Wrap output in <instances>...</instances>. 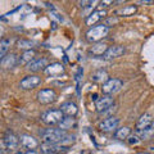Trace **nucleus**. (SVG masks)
<instances>
[{
  "instance_id": "obj_7",
  "label": "nucleus",
  "mask_w": 154,
  "mask_h": 154,
  "mask_svg": "<svg viewBox=\"0 0 154 154\" xmlns=\"http://www.w3.org/2000/svg\"><path fill=\"white\" fill-rule=\"evenodd\" d=\"M37 102L40 104H51L57 100V93L53 89H41L36 95Z\"/></svg>"
},
{
  "instance_id": "obj_17",
  "label": "nucleus",
  "mask_w": 154,
  "mask_h": 154,
  "mask_svg": "<svg viewBox=\"0 0 154 154\" xmlns=\"http://www.w3.org/2000/svg\"><path fill=\"white\" fill-rule=\"evenodd\" d=\"M0 64H2L3 69H13L16 66H18V57L16 54H13V53H11L5 58H3Z\"/></svg>"
},
{
  "instance_id": "obj_24",
  "label": "nucleus",
  "mask_w": 154,
  "mask_h": 154,
  "mask_svg": "<svg viewBox=\"0 0 154 154\" xmlns=\"http://www.w3.org/2000/svg\"><path fill=\"white\" fill-rule=\"evenodd\" d=\"M9 48H11V41L8 38H2V41H0V58L2 59L7 57Z\"/></svg>"
},
{
  "instance_id": "obj_27",
  "label": "nucleus",
  "mask_w": 154,
  "mask_h": 154,
  "mask_svg": "<svg viewBox=\"0 0 154 154\" xmlns=\"http://www.w3.org/2000/svg\"><path fill=\"white\" fill-rule=\"evenodd\" d=\"M80 7L81 8H88L89 5H93V4H95V2H79Z\"/></svg>"
},
{
  "instance_id": "obj_13",
  "label": "nucleus",
  "mask_w": 154,
  "mask_h": 154,
  "mask_svg": "<svg viewBox=\"0 0 154 154\" xmlns=\"http://www.w3.org/2000/svg\"><path fill=\"white\" fill-rule=\"evenodd\" d=\"M48 66H49V62H48L46 58H37V59H33L26 68L32 73H36V72L40 71H45Z\"/></svg>"
},
{
  "instance_id": "obj_9",
  "label": "nucleus",
  "mask_w": 154,
  "mask_h": 154,
  "mask_svg": "<svg viewBox=\"0 0 154 154\" xmlns=\"http://www.w3.org/2000/svg\"><path fill=\"white\" fill-rule=\"evenodd\" d=\"M95 107L98 113H103L104 110L114 107V98H112V95H103L95 102Z\"/></svg>"
},
{
  "instance_id": "obj_20",
  "label": "nucleus",
  "mask_w": 154,
  "mask_h": 154,
  "mask_svg": "<svg viewBox=\"0 0 154 154\" xmlns=\"http://www.w3.org/2000/svg\"><path fill=\"white\" fill-rule=\"evenodd\" d=\"M108 45L104 44V42H96L95 45H93V48L89 50V53L94 57H103L105 54V51L108 50Z\"/></svg>"
},
{
  "instance_id": "obj_31",
  "label": "nucleus",
  "mask_w": 154,
  "mask_h": 154,
  "mask_svg": "<svg viewBox=\"0 0 154 154\" xmlns=\"http://www.w3.org/2000/svg\"><path fill=\"white\" fill-rule=\"evenodd\" d=\"M152 149H153V150H154V148H152Z\"/></svg>"
},
{
  "instance_id": "obj_21",
  "label": "nucleus",
  "mask_w": 154,
  "mask_h": 154,
  "mask_svg": "<svg viewBox=\"0 0 154 154\" xmlns=\"http://www.w3.org/2000/svg\"><path fill=\"white\" fill-rule=\"evenodd\" d=\"M137 12V5H125L123 8L116 11V16L119 17H131Z\"/></svg>"
},
{
  "instance_id": "obj_25",
  "label": "nucleus",
  "mask_w": 154,
  "mask_h": 154,
  "mask_svg": "<svg viewBox=\"0 0 154 154\" xmlns=\"http://www.w3.org/2000/svg\"><path fill=\"white\" fill-rule=\"evenodd\" d=\"M33 42L31 40H26V38H21V40H18L17 41V46L19 48V49H22V50H32V48H33Z\"/></svg>"
},
{
  "instance_id": "obj_14",
  "label": "nucleus",
  "mask_w": 154,
  "mask_h": 154,
  "mask_svg": "<svg viewBox=\"0 0 154 154\" xmlns=\"http://www.w3.org/2000/svg\"><path fill=\"white\" fill-rule=\"evenodd\" d=\"M19 140H21V146H23L27 150H35L36 148H38V141L37 139H35L33 136L28 134H23L19 136Z\"/></svg>"
},
{
  "instance_id": "obj_11",
  "label": "nucleus",
  "mask_w": 154,
  "mask_h": 154,
  "mask_svg": "<svg viewBox=\"0 0 154 154\" xmlns=\"http://www.w3.org/2000/svg\"><path fill=\"white\" fill-rule=\"evenodd\" d=\"M125 53H126V48L125 46H122V45H113V46L108 48V50L105 51V54L103 55V59L112 60V59H116V58L122 57Z\"/></svg>"
},
{
  "instance_id": "obj_10",
  "label": "nucleus",
  "mask_w": 154,
  "mask_h": 154,
  "mask_svg": "<svg viewBox=\"0 0 154 154\" xmlns=\"http://www.w3.org/2000/svg\"><path fill=\"white\" fill-rule=\"evenodd\" d=\"M118 125H119V118L117 117H108L103 119L102 122L99 123V130L103 132H110V131H116L118 128Z\"/></svg>"
},
{
  "instance_id": "obj_2",
  "label": "nucleus",
  "mask_w": 154,
  "mask_h": 154,
  "mask_svg": "<svg viewBox=\"0 0 154 154\" xmlns=\"http://www.w3.org/2000/svg\"><path fill=\"white\" fill-rule=\"evenodd\" d=\"M108 32H109V27L105 25V23H100V25L90 27L85 36L89 42L96 44V42H100V40H103V38L108 35Z\"/></svg>"
},
{
  "instance_id": "obj_1",
  "label": "nucleus",
  "mask_w": 154,
  "mask_h": 154,
  "mask_svg": "<svg viewBox=\"0 0 154 154\" xmlns=\"http://www.w3.org/2000/svg\"><path fill=\"white\" fill-rule=\"evenodd\" d=\"M40 139L44 144H60V141L67 136V131L62 128H45L38 131Z\"/></svg>"
},
{
  "instance_id": "obj_23",
  "label": "nucleus",
  "mask_w": 154,
  "mask_h": 154,
  "mask_svg": "<svg viewBox=\"0 0 154 154\" xmlns=\"http://www.w3.org/2000/svg\"><path fill=\"white\" fill-rule=\"evenodd\" d=\"M75 125H76V119L73 117H64L63 121L59 123V128L67 131V130L72 128V126H75Z\"/></svg>"
},
{
  "instance_id": "obj_15",
  "label": "nucleus",
  "mask_w": 154,
  "mask_h": 154,
  "mask_svg": "<svg viewBox=\"0 0 154 154\" xmlns=\"http://www.w3.org/2000/svg\"><path fill=\"white\" fill-rule=\"evenodd\" d=\"M44 72L50 77H60L62 75L66 73V68L62 63H57L55 62V63H51L48 66Z\"/></svg>"
},
{
  "instance_id": "obj_29",
  "label": "nucleus",
  "mask_w": 154,
  "mask_h": 154,
  "mask_svg": "<svg viewBox=\"0 0 154 154\" xmlns=\"http://www.w3.org/2000/svg\"><path fill=\"white\" fill-rule=\"evenodd\" d=\"M23 154H38L36 150H27V152H25Z\"/></svg>"
},
{
  "instance_id": "obj_4",
  "label": "nucleus",
  "mask_w": 154,
  "mask_h": 154,
  "mask_svg": "<svg viewBox=\"0 0 154 154\" xmlns=\"http://www.w3.org/2000/svg\"><path fill=\"white\" fill-rule=\"evenodd\" d=\"M123 88V81L119 79H109L107 82L103 84L102 91L104 95H113L116 93H118L119 90Z\"/></svg>"
},
{
  "instance_id": "obj_12",
  "label": "nucleus",
  "mask_w": 154,
  "mask_h": 154,
  "mask_svg": "<svg viewBox=\"0 0 154 154\" xmlns=\"http://www.w3.org/2000/svg\"><path fill=\"white\" fill-rule=\"evenodd\" d=\"M153 116L150 113H144L143 116H140V118L136 122V132L145 131V130L153 126Z\"/></svg>"
},
{
  "instance_id": "obj_5",
  "label": "nucleus",
  "mask_w": 154,
  "mask_h": 154,
  "mask_svg": "<svg viewBox=\"0 0 154 154\" xmlns=\"http://www.w3.org/2000/svg\"><path fill=\"white\" fill-rule=\"evenodd\" d=\"M2 141L4 143V145H5V148L8 149L9 152L16 150V149H18V146L21 145V140H19V137L13 131H11V130H7V131L4 132V136L2 139Z\"/></svg>"
},
{
  "instance_id": "obj_30",
  "label": "nucleus",
  "mask_w": 154,
  "mask_h": 154,
  "mask_svg": "<svg viewBox=\"0 0 154 154\" xmlns=\"http://www.w3.org/2000/svg\"><path fill=\"white\" fill-rule=\"evenodd\" d=\"M91 99H93V100H95V102H96V100L99 99V98H98V94H94L93 96H91Z\"/></svg>"
},
{
  "instance_id": "obj_18",
  "label": "nucleus",
  "mask_w": 154,
  "mask_h": 154,
  "mask_svg": "<svg viewBox=\"0 0 154 154\" xmlns=\"http://www.w3.org/2000/svg\"><path fill=\"white\" fill-rule=\"evenodd\" d=\"M91 80H93L94 82H96V84H105L109 80V75H108L107 69L100 68V69L95 71L94 73L91 75Z\"/></svg>"
},
{
  "instance_id": "obj_6",
  "label": "nucleus",
  "mask_w": 154,
  "mask_h": 154,
  "mask_svg": "<svg viewBox=\"0 0 154 154\" xmlns=\"http://www.w3.org/2000/svg\"><path fill=\"white\" fill-rule=\"evenodd\" d=\"M41 77L37 75H27L19 81V88L22 90H32L41 84Z\"/></svg>"
},
{
  "instance_id": "obj_26",
  "label": "nucleus",
  "mask_w": 154,
  "mask_h": 154,
  "mask_svg": "<svg viewBox=\"0 0 154 154\" xmlns=\"http://www.w3.org/2000/svg\"><path fill=\"white\" fill-rule=\"evenodd\" d=\"M141 139L137 136V135H131L128 139H127V141H128V144L130 145H136V144H139V141H140Z\"/></svg>"
},
{
  "instance_id": "obj_22",
  "label": "nucleus",
  "mask_w": 154,
  "mask_h": 154,
  "mask_svg": "<svg viewBox=\"0 0 154 154\" xmlns=\"http://www.w3.org/2000/svg\"><path fill=\"white\" fill-rule=\"evenodd\" d=\"M130 136H131V128L128 126L119 127L116 130V132H114V137L117 139V140H127Z\"/></svg>"
},
{
  "instance_id": "obj_3",
  "label": "nucleus",
  "mask_w": 154,
  "mask_h": 154,
  "mask_svg": "<svg viewBox=\"0 0 154 154\" xmlns=\"http://www.w3.org/2000/svg\"><path fill=\"white\" fill-rule=\"evenodd\" d=\"M64 117L66 116L60 109H49L41 114V121L46 126H55V125H59L63 121Z\"/></svg>"
},
{
  "instance_id": "obj_19",
  "label": "nucleus",
  "mask_w": 154,
  "mask_h": 154,
  "mask_svg": "<svg viewBox=\"0 0 154 154\" xmlns=\"http://www.w3.org/2000/svg\"><path fill=\"white\" fill-rule=\"evenodd\" d=\"M35 50H27L23 51L21 55L18 57V66H28L31 62L35 59Z\"/></svg>"
},
{
  "instance_id": "obj_28",
  "label": "nucleus",
  "mask_w": 154,
  "mask_h": 154,
  "mask_svg": "<svg viewBox=\"0 0 154 154\" xmlns=\"http://www.w3.org/2000/svg\"><path fill=\"white\" fill-rule=\"evenodd\" d=\"M137 4H144V5H152V4H154L153 0H139Z\"/></svg>"
},
{
  "instance_id": "obj_16",
  "label": "nucleus",
  "mask_w": 154,
  "mask_h": 154,
  "mask_svg": "<svg viewBox=\"0 0 154 154\" xmlns=\"http://www.w3.org/2000/svg\"><path fill=\"white\" fill-rule=\"evenodd\" d=\"M60 110L63 112L66 117H75L79 113V107L73 102H66L60 105Z\"/></svg>"
},
{
  "instance_id": "obj_8",
  "label": "nucleus",
  "mask_w": 154,
  "mask_h": 154,
  "mask_svg": "<svg viewBox=\"0 0 154 154\" xmlns=\"http://www.w3.org/2000/svg\"><path fill=\"white\" fill-rule=\"evenodd\" d=\"M105 17H107V11H104V9H96V11L91 12L89 16L86 17L85 23H86V26L94 27V26L98 25L102 19H104Z\"/></svg>"
}]
</instances>
